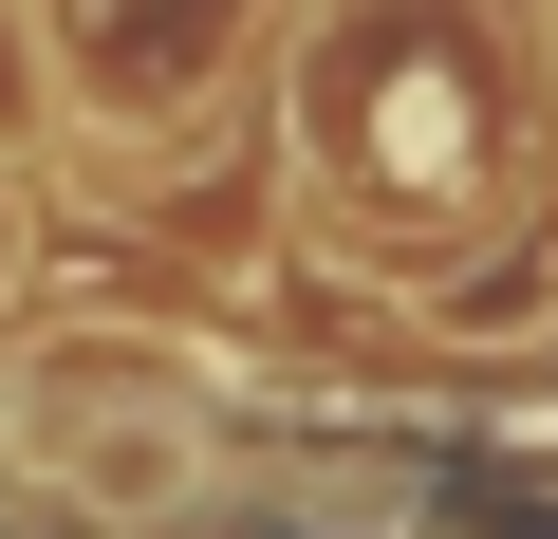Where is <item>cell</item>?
<instances>
[{
  "mask_svg": "<svg viewBox=\"0 0 558 539\" xmlns=\"http://www.w3.org/2000/svg\"><path fill=\"white\" fill-rule=\"evenodd\" d=\"M38 298V186H20V149H0V317Z\"/></svg>",
  "mask_w": 558,
  "mask_h": 539,
  "instance_id": "6da1fadb",
  "label": "cell"
}]
</instances>
